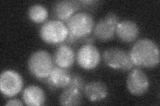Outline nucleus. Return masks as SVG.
Wrapping results in <instances>:
<instances>
[{"mask_svg":"<svg viewBox=\"0 0 160 106\" xmlns=\"http://www.w3.org/2000/svg\"><path fill=\"white\" fill-rule=\"evenodd\" d=\"M135 66L152 68L159 63V48L156 42L149 39L138 40L129 52Z\"/></svg>","mask_w":160,"mask_h":106,"instance_id":"nucleus-1","label":"nucleus"},{"mask_svg":"<svg viewBox=\"0 0 160 106\" xmlns=\"http://www.w3.org/2000/svg\"><path fill=\"white\" fill-rule=\"evenodd\" d=\"M126 85L128 91L132 95L140 96L148 92L149 82L147 75L143 70L133 68L128 75Z\"/></svg>","mask_w":160,"mask_h":106,"instance_id":"nucleus-9","label":"nucleus"},{"mask_svg":"<svg viewBox=\"0 0 160 106\" xmlns=\"http://www.w3.org/2000/svg\"><path fill=\"white\" fill-rule=\"evenodd\" d=\"M23 99L27 105H43L46 102V94L44 91L38 85H30L23 90Z\"/></svg>","mask_w":160,"mask_h":106,"instance_id":"nucleus-15","label":"nucleus"},{"mask_svg":"<svg viewBox=\"0 0 160 106\" xmlns=\"http://www.w3.org/2000/svg\"><path fill=\"white\" fill-rule=\"evenodd\" d=\"M86 84V81H85L84 78L81 75L78 74H73L72 75V78L70 80L69 84L67 88H73L83 92Z\"/></svg>","mask_w":160,"mask_h":106,"instance_id":"nucleus-18","label":"nucleus"},{"mask_svg":"<svg viewBox=\"0 0 160 106\" xmlns=\"http://www.w3.org/2000/svg\"><path fill=\"white\" fill-rule=\"evenodd\" d=\"M119 19L117 15L110 12L95 25L93 36L100 41H108L113 39Z\"/></svg>","mask_w":160,"mask_h":106,"instance_id":"nucleus-6","label":"nucleus"},{"mask_svg":"<svg viewBox=\"0 0 160 106\" xmlns=\"http://www.w3.org/2000/svg\"><path fill=\"white\" fill-rule=\"evenodd\" d=\"M76 54L73 49L68 44H60L53 56V61L58 67L68 69L74 64Z\"/></svg>","mask_w":160,"mask_h":106,"instance_id":"nucleus-13","label":"nucleus"},{"mask_svg":"<svg viewBox=\"0 0 160 106\" xmlns=\"http://www.w3.org/2000/svg\"><path fill=\"white\" fill-rule=\"evenodd\" d=\"M69 34L81 40L91 35L93 31L95 22L93 16L87 12H78L66 23Z\"/></svg>","mask_w":160,"mask_h":106,"instance_id":"nucleus-3","label":"nucleus"},{"mask_svg":"<svg viewBox=\"0 0 160 106\" xmlns=\"http://www.w3.org/2000/svg\"><path fill=\"white\" fill-rule=\"evenodd\" d=\"M30 73L38 80H46L54 67L52 55L46 50H38L32 54L28 60Z\"/></svg>","mask_w":160,"mask_h":106,"instance_id":"nucleus-2","label":"nucleus"},{"mask_svg":"<svg viewBox=\"0 0 160 106\" xmlns=\"http://www.w3.org/2000/svg\"><path fill=\"white\" fill-rule=\"evenodd\" d=\"M83 92L92 102H100L108 95V88L106 84L100 81H93L86 84Z\"/></svg>","mask_w":160,"mask_h":106,"instance_id":"nucleus-14","label":"nucleus"},{"mask_svg":"<svg viewBox=\"0 0 160 106\" xmlns=\"http://www.w3.org/2000/svg\"><path fill=\"white\" fill-rule=\"evenodd\" d=\"M81 9L79 1L75 0H63L56 2L53 7L55 17L59 21L67 23L75 14Z\"/></svg>","mask_w":160,"mask_h":106,"instance_id":"nucleus-10","label":"nucleus"},{"mask_svg":"<svg viewBox=\"0 0 160 106\" xmlns=\"http://www.w3.org/2000/svg\"><path fill=\"white\" fill-rule=\"evenodd\" d=\"M23 80L18 72L13 70H4L0 76V90L6 98H13L22 90Z\"/></svg>","mask_w":160,"mask_h":106,"instance_id":"nucleus-7","label":"nucleus"},{"mask_svg":"<svg viewBox=\"0 0 160 106\" xmlns=\"http://www.w3.org/2000/svg\"><path fill=\"white\" fill-rule=\"evenodd\" d=\"M82 92L79 90L70 88H64V90L60 94L59 104L65 106L79 105L82 103Z\"/></svg>","mask_w":160,"mask_h":106,"instance_id":"nucleus-16","label":"nucleus"},{"mask_svg":"<svg viewBox=\"0 0 160 106\" xmlns=\"http://www.w3.org/2000/svg\"><path fill=\"white\" fill-rule=\"evenodd\" d=\"M80 6L82 8H86V9H92L93 7H96L98 4L99 3L98 1H87V0H83V1H79Z\"/></svg>","mask_w":160,"mask_h":106,"instance_id":"nucleus-19","label":"nucleus"},{"mask_svg":"<svg viewBox=\"0 0 160 106\" xmlns=\"http://www.w3.org/2000/svg\"><path fill=\"white\" fill-rule=\"evenodd\" d=\"M76 60L82 68L90 70L96 68L101 61L99 50L93 44H83L76 54Z\"/></svg>","mask_w":160,"mask_h":106,"instance_id":"nucleus-8","label":"nucleus"},{"mask_svg":"<svg viewBox=\"0 0 160 106\" xmlns=\"http://www.w3.org/2000/svg\"><path fill=\"white\" fill-rule=\"evenodd\" d=\"M102 58L108 67L123 72L130 71L135 66L129 53L117 47L109 48L105 50Z\"/></svg>","mask_w":160,"mask_h":106,"instance_id":"nucleus-5","label":"nucleus"},{"mask_svg":"<svg viewBox=\"0 0 160 106\" xmlns=\"http://www.w3.org/2000/svg\"><path fill=\"white\" fill-rule=\"evenodd\" d=\"M116 34L118 39L124 43H132L138 37L139 29L138 25L131 20H123L117 25Z\"/></svg>","mask_w":160,"mask_h":106,"instance_id":"nucleus-12","label":"nucleus"},{"mask_svg":"<svg viewBox=\"0 0 160 106\" xmlns=\"http://www.w3.org/2000/svg\"><path fill=\"white\" fill-rule=\"evenodd\" d=\"M28 17L35 23H43L48 19V11L41 4H34L28 9Z\"/></svg>","mask_w":160,"mask_h":106,"instance_id":"nucleus-17","label":"nucleus"},{"mask_svg":"<svg viewBox=\"0 0 160 106\" xmlns=\"http://www.w3.org/2000/svg\"><path fill=\"white\" fill-rule=\"evenodd\" d=\"M6 105L8 106H12V105H16V106H22L23 103L22 101H20L19 99H12L8 101V102L6 104Z\"/></svg>","mask_w":160,"mask_h":106,"instance_id":"nucleus-20","label":"nucleus"},{"mask_svg":"<svg viewBox=\"0 0 160 106\" xmlns=\"http://www.w3.org/2000/svg\"><path fill=\"white\" fill-rule=\"evenodd\" d=\"M72 75L66 68H63L58 66H54L49 76L44 80L50 89L66 88L69 84Z\"/></svg>","mask_w":160,"mask_h":106,"instance_id":"nucleus-11","label":"nucleus"},{"mask_svg":"<svg viewBox=\"0 0 160 106\" xmlns=\"http://www.w3.org/2000/svg\"><path fill=\"white\" fill-rule=\"evenodd\" d=\"M66 25L59 20H49L43 24L39 30V36L49 44H62L68 38Z\"/></svg>","mask_w":160,"mask_h":106,"instance_id":"nucleus-4","label":"nucleus"}]
</instances>
